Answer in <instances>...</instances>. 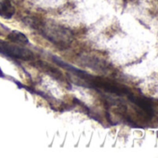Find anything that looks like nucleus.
Segmentation results:
<instances>
[{"label": "nucleus", "mask_w": 158, "mask_h": 158, "mask_svg": "<svg viewBox=\"0 0 158 158\" xmlns=\"http://www.w3.org/2000/svg\"><path fill=\"white\" fill-rule=\"evenodd\" d=\"M33 26H35V28H37L45 38L60 48H66L70 47L73 41V32L63 26L42 22L37 23Z\"/></svg>", "instance_id": "1"}, {"label": "nucleus", "mask_w": 158, "mask_h": 158, "mask_svg": "<svg viewBox=\"0 0 158 158\" xmlns=\"http://www.w3.org/2000/svg\"><path fill=\"white\" fill-rule=\"evenodd\" d=\"M0 49L6 54H8L10 57L24 60H30L34 59V53L24 48L20 47L18 44H10L9 42L0 41Z\"/></svg>", "instance_id": "2"}, {"label": "nucleus", "mask_w": 158, "mask_h": 158, "mask_svg": "<svg viewBox=\"0 0 158 158\" xmlns=\"http://www.w3.org/2000/svg\"><path fill=\"white\" fill-rule=\"evenodd\" d=\"M15 13V9L10 0H0V16L10 19Z\"/></svg>", "instance_id": "3"}, {"label": "nucleus", "mask_w": 158, "mask_h": 158, "mask_svg": "<svg viewBox=\"0 0 158 158\" xmlns=\"http://www.w3.org/2000/svg\"><path fill=\"white\" fill-rule=\"evenodd\" d=\"M8 39L10 42L18 44V45H26V44H28V38L26 37V35H23V33L19 32V31H12L8 35Z\"/></svg>", "instance_id": "4"}]
</instances>
